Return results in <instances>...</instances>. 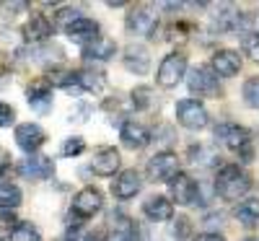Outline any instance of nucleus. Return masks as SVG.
I'll return each mask as SVG.
<instances>
[{
    "label": "nucleus",
    "instance_id": "1",
    "mask_svg": "<svg viewBox=\"0 0 259 241\" xmlns=\"http://www.w3.org/2000/svg\"><path fill=\"white\" fill-rule=\"evenodd\" d=\"M251 189V177L236 164H226L218 177H215V192H218L223 200H241V197Z\"/></svg>",
    "mask_w": 259,
    "mask_h": 241
},
{
    "label": "nucleus",
    "instance_id": "2",
    "mask_svg": "<svg viewBox=\"0 0 259 241\" xmlns=\"http://www.w3.org/2000/svg\"><path fill=\"white\" fill-rule=\"evenodd\" d=\"M215 138H218L231 153L241 156L244 161H251L254 156V145H251V133L246 127L236 125V122H223L215 127Z\"/></svg>",
    "mask_w": 259,
    "mask_h": 241
},
{
    "label": "nucleus",
    "instance_id": "3",
    "mask_svg": "<svg viewBox=\"0 0 259 241\" xmlns=\"http://www.w3.org/2000/svg\"><path fill=\"white\" fill-rule=\"evenodd\" d=\"M158 29V11L153 6H135L127 13V31L135 36H153Z\"/></svg>",
    "mask_w": 259,
    "mask_h": 241
},
{
    "label": "nucleus",
    "instance_id": "4",
    "mask_svg": "<svg viewBox=\"0 0 259 241\" xmlns=\"http://www.w3.org/2000/svg\"><path fill=\"white\" fill-rule=\"evenodd\" d=\"M184 73H187V57L182 52H171L161 60L156 81H158L161 89H174V86H179V81L184 78Z\"/></svg>",
    "mask_w": 259,
    "mask_h": 241
},
{
    "label": "nucleus",
    "instance_id": "5",
    "mask_svg": "<svg viewBox=\"0 0 259 241\" xmlns=\"http://www.w3.org/2000/svg\"><path fill=\"white\" fill-rule=\"evenodd\" d=\"M187 86H189V91H192L194 96H212V99H215V96H221V94H223L218 75H215L210 68H205V65H200V68L189 70V75H187Z\"/></svg>",
    "mask_w": 259,
    "mask_h": 241
},
{
    "label": "nucleus",
    "instance_id": "6",
    "mask_svg": "<svg viewBox=\"0 0 259 241\" xmlns=\"http://www.w3.org/2000/svg\"><path fill=\"white\" fill-rule=\"evenodd\" d=\"M145 174H148L150 182H171L179 174V158L174 156V153H168V150L156 153V156L148 161Z\"/></svg>",
    "mask_w": 259,
    "mask_h": 241
},
{
    "label": "nucleus",
    "instance_id": "7",
    "mask_svg": "<svg viewBox=\"0 0 259 241\" xmlns=\"http://www.w3.org/2000/svg\"><path fill=\"white\" fill-rule=\"evenodd\" d=\"M177 119L187 130H202L207 125V109L197 99H182L177 101Z\"/></svg>",
    "mask_w": 259,
    "mask_h": 241
},
{
    "label": "nucleus",
    "instance_id": "8",
    "mask_svg": "<svg viewBox=\"0 0 259 241\" xmlns=\"http://www.w3.org/2000/svg\"><path fill=\"white\" fill-rule=\"evenodd\" d=\"M101 208H104V194H101L96 187H85V189H80V192L73 197L70 213H75L80 221H83V218L96 215Z\"/></svg>",
    "mask_w": 259,
    "mask_h": 241
},
{
    "label": "nucleus",
    "instance_id": "9",
    "mask_svg": "<svg viewBox=\"0 0 259 241\" xmlns=\"http://www.w3.org/2000/svg\"><path fill=\"white\" fill-rule=\"evenodd\" d=\"M26 99L34 106V112L39 114H47L52 109V81L50 78H36L29 83L26 89Z\"/></svg>",
    "mask_w": 259,
    "mask_h": 241
},
{
    "label": "nucleus",
    "instance_id": "10",
    "mask_svg": "<svg viewBox=\"0 0 259 241\" xmlns=\"http://www.w3.org/2000/svg\"><path fill=\"white\" fill-rule=\"evenodd\" d=\"M45 143H47V133H45L39 125L24 122V125L16 127V145H18L21 150H26L29 156H31V153H36Z\"/></svg>",
    "mask_w": 259,
    "mask_h": 241
},
{
    "label": "nucleus",
    "instance_id": "11",
    "mask_svg": "<svg viewBox=\"0 0 259 241\" xmlns=\"http://www.w3.org/2000/svg\"><path fill=\"white\" fill-rule=\"evenodd\" d=\"M18 171L24 174L26 179L39 182V179H50V177H52L55 164H52V158L41 156V153H31V156H26L24 161L18 164Z\"/></svg>",
    "mask_w": 259,
    "mask_h": 241
},
{
    "label": "nucleus",
    "instance_id": "12",
    "mask_svg": "<svg viewBox=\"0 0 259 241\" xmlns=\"http://www.w3.org/2000/svg\"><path fill=\"white\" fill-rule=\"evenodd\" d=\"M210 70L218 75V78H233L236 73L241 70V55L233 52V50H221L212 55L210 62Z\"/></svg>",
    "mask_w": 259,
    "mask_h": 241
},
{
    "label": "nucleus",
    "instance_id": "13",
    "mask_svg": "<svg viewBox=\"0 0 259 241\" xmlns=\"http://www.w3.org/2000/svg\"><path fill=\"white\" fill-rule=\"evenodd\" d=\"M168 184H171V194H174V200L179 205H192L194 200H197V194H200V184L194 182L189 174H182V171Z\"/></svg>",
    "mask_w": 259,
    "mask_h": 241
},
{
    "label": "nucleus",
    "instance_id": "14",
    "mask_svg": "<svg viewBox=\"0 0 259 241\" xmlns=\"http://www.w3.org/2000/svg\"><path fill=\"white\" fill-rule=\"evenodd\" d=\"M119 138H122V145L124 148H133V150H143L148 143H150V133L148 127L140 125V122H124L122 130H119Z\"/></svg>",
    "mask_w": 259,
    "mask_h": 241
},
{
    "label": "nucleus",
    "instance_id": "15",
    "mask_svg": "<svg viewBox=\"0 0 259 241\" xmlns=\"http://www.w3.org/2000/svg\"><path fill=\"white\" fill-rule=\"evenodd\" d=\"M135 233H138V223H133L122 213H114L112 231L104 233V241H143V236H135Z\"/></svg>",
    "mask_w": 259,
    "mask_h": 241
},
{
    "label": "nucleus",
    "instance_id": "16",
    "mask_svg": "<svg viewBox=\"0 0 259 241\" xmlns=\"http://www.w3.org/2000/svg\"><path fill=\"white\" fill-rule=\"evenodd\" d=\"M140 184H143L140 174L135 169H127L112 182V192H114V197H119V200H130V197H135L140 192Z\"/></svg>",
    "mask_w": 259,
    "mask_h": 241
},
{
    "label": "nucleus",
    "instance_id": "17",
    "mask_svg": "<svg viewBox=\"0 0 259 241\" xmlns=\"http://www.w3.org/2000/svg\"><path fill=\"white\" fill-rule=\"evenodd\" d=\"M143 213L148 215V221H156V223H166L174 218V203L168 200V197H150V200H145L143 205Z\"/></svg>",
    "mask_w": 259,
    "mask_h": 241
},
{
    "label": "nucleus",
    "instance_id": "18",
    "mask_svg": "<svg viewBox=\"0 0 259 241\" xmlns=\"http://www.w3.org/2000/svg\"><path fill=\"white\" fill-rule=\"evenodd\" d=\"M122 62L130 73H138V75H145L150 70V55L143 45H130L122 55Z\"/></svg>",
    "mask_w": 259,
    "mask_h": 241
},
{
    "label": "nucleus",
    "instance_id": "19",
    "mask_svg": "<svg viewBox=\"0 0 259 241\" xmlns=\"http://www.w3.org/2000/svg\"><path fill=\"white\" fill-rule=\"evenodd\" d=\"M52 21L47 18V16H41V13H36V16H31L29 21H26V26H24V39L26 42H45V39H50L52 36Z\"/></svg>",
    "mask_w": 259,
    "mask_h": 241
},
{
    "label": "nucleus",
    "instance_id": "20",
    "mask_svg": "<svg viewBox=\"0 0 259 241\" xmlns=\"http://www.w3.org/2000/svg\"><path fill=\"white\" fill-rule=\"evenodd\" d=\"M65 31H68V36L70 39H75V42H80V45L85 47V45H91V42L101 34L99 31V24H96V21H91V18H78V21H73V24L68 26V29H65Z\"/></svg>",
    "mask_w": 259,
    "mask_h": 241
},
{
    "label": "nucleus",
    "instance_id": "21",
    "mask_svg": "<svg viewBox=\"0 0 259 241\" xmlns=\"http://www.w3.org/2000/svg\"><path fill=\"white\" fill-rule=\"evenodd\" d=\"M114 52H117V42L112 36H104V34H99L91 45L83 47L85 60H109V57H114Z\"/></svg>",
    "mask_w": 259,
    "mask_h": 241
},
{
    "label": "nucleus",
    "instance_id": "22",
    "mask_svg": "<svg viewBox=\"0 0 259 241\" xmlns=\"http://www.w3.org/2000/svg\"><path fill=\"white\" fill-rule=\"evenodd\" d=\"M236 221L246 228H256L259 226V197H244L233 210Z\"/></svg>",
    "mask_w": 259,
    "mask_h": 241
},
{
    "label": "nucleus",
    "instance_id": "23",
    "mask_svg": "<svg viewBox=\"0 0 259 241\" xmlns=\"http://www.w3.org/2000/svg\"><path fill=\"white\" fill-rule=\"evenodd\" d=\"M91 169L99 174V177H112V174H117V169H119V150L117 148H104L101 153H96Z\"/></svg>",
    "mask_w": 259,
    "mask_h": 241
},
{
    "label": "nucleus",
    "instance_id": "24",
    "mask_svg": "<svg viewBox=\"0 0 259 241\" xmlns=\"http://www.w3.org/2000/svg\"><path fill=\"white\" fill-rule=\"evenodd\" d=\"M75 78L80 83L83 91H91V94H99L104 91L106 86V75L101 70H91V68H83V70H75Z\"/></svg>",
    "mask_w": 259,
    "mask_h": 241
},
{
    "label": "nucleus",
    "instance_id": "25",
    "mask_svg": "<svg viewBox=\"0 0 259 241\" xmlns=\"http://www.w3.org/2000/svg\"><path fill=\"white\" fill-rule=\"evenodd\" d=\"M21 189L16 187V184H11V182H0V208L3 210H13V208H18L21 205Z\"/></svg>",
    "mask_w": 259,
    "mask_h": 241
},
{
    "label": "nucleus",
    "instance_id": "26",
    "mask_svg": "<svg viewBox=\"0 0 259 241\" xmlns=\"http://www.w3.org/2000/svg\"><path fill=\"white\" fill-rule=\"evenodd\" d=\"M8 236H11V241H41L39 228L34 223H18Z\"/></svg>",
    "mask_w": 259,
    "mask_h": 241
},
{
    "label": "nucleus",
    "instance_id": "27",
    "mask_svg": "<svg viewBox=\"0 0 259 241\" xmlns=\"http://www.w3.org/2000/svg\"><path fill=\"white\" fill-rule=\"evenodd\" d=\"M244 101L249 106L259 109V75H254V78H249L244 83Z\"/></svg>",
    "mask_w": 259,
    "mask_h": 241
},
{
    "label": "nucleus",
    "instance_id": "28",
    "mask_svg": "<svg viewBox=\"0 0 259 241\" xmlns=\"http://www.w3.org/2000/svg\"><path fill=\"white\" fill-rule=\"evenodd\" d=\"M78 18H80V11H78V8H60L57 16H55V24H57L60 29H68L73 21H78Z\"/></svg>",
    "mask_w": 259,
    "mask_h": 241
},
{
    "label": "nucleus",
    "instance_id": "29",
    "mask_svg": "<svg viewBox=\"0 0 259 241\" xmlns=\"http://www.w3.org/2000/svg\"><path fill=\"white\" fill-rule=\"evenodd\" d=\"M85 150V140L83 138H68L62 143V156H68V158H73V156H80V153Z\"/></svg>",
    "mask_w": 259,
    "mask_h": 241
},
{
    "label": "nucleus",
    "instance_id": "30",
    "mask_svg": "<svg viewBox=\"0 0 259 241\" xmlns=\"http://www.w3.org/2000/svg\"><path fill=\"white\" fill-rule=\"evenodd\" d=\"M244 50L254 62H259V34H246L244 36Z\"/></svg>",
    "mask_w": 259,
    "mask_h": 241
},
{
    "label": "nucleus",
    "instance_id": "31",
    "mask_svg": "<svg viewBox=\"0 0 259 241\" xmlns=\"http://www.w3.org/2000/svg\"><path fill=\"white\" fill-rule=\"evenodd\" d=\"M150 96H153V94H150L148 86H140V89H135V91H133V104H135V109H145V106L150 104Z\"/></svg>",
    "mask_w": 259,
    "mask_h": 241
},
{
    "label": "nucleus",
    "instance_id": "32",
    "mask_svg": "<svg viewBox=\"0 0 259 241\" xmlns=\"http://www.w3.org/2000/svg\"><path fill=\"white\" fill-rule=\"evenodd\" d=\"M16 226H18V218H16L11 210H3V213H0V233H11Z\"/></svg>",
    "mask_w": 259,
    "mask_h": 241
},
{
    "label": "nucleus",
    "instance_id": "33",
    "mask_svg": "<svg viewBox=\"0 0 259 241\" xmlns=\"http://www.w3.org/2000/svg\"><path fill=\"white\" fill-rule=\"evenodd\" d=\"M171 233H174V238H177V241H182V238H187V236L192 233V223L187 221V218H177L174 231H171Z\"/></svg>",
    "mask_w": 259,
    "mask_h": 241
},
{
    "label": "nucleus",
    "instance_id": "34",
    "mask_svg": "<svg viewBox=\"0 0 259 241\" xmlns=\"http://www.w3.org/2000/svg\"><path fill=\"white\" fill-rule=\"evenodd\" d=\"M16 119V109L6 101H0V127H8Z\"/></svg>",
    "mask_w": 259,
    "mask_h": 241
},
{
    "label": "nucleus",
    "instance_id": "35",
    "mask_svg": "<svg viewBox=\"0 0 259 241\" xmlns=\"http://www.w3.org/2000/svg\"><path fill=\"white\" fill-rule=\"evenodd\" d=\"M194 241H226V238H223L221 233H200Z\"/></svg>",
    "mask_w": 259,
    "mask_h": 241
},
{
    "label": "nucleus",
    "instance_id": "36",
    "mask_svg": "<svg viewBox=\"0 0 259 241\" xmlns=\"http://www.w3.org/2000/svg\"><path fill=\"white\" fill-rule=\"evenodd\" d=\"M85 241H104V231H89L85 233Z\"/></svg>",
    "mask_w": 259,
    "mask_h": 241
},
{
    "label": "nucleus",
    "instance_id": "37",
    "mask_svg": "<svg viewBox=\"0 0 259 241\" xmlns=\"http://www.w3.org/2000/svg\"><path fill=\"white\" fill-rule=\"evenodd\" d=\"M244 241H259V236H246Z\"/></svg>",
    "mask_w": 259,
    "mask_h": 241
},
{
    "label": "nucleus",
    "instance_id": "38",
    "mask_svg": "<svg viewBox=\"0 0 259 241\" xmlns=\"http://www.w3.org/2000/svg\"><path fill=\"white\" fill-rule=\"evenodd\" d=\"M62 241H75V238H62Z\"/></svg>",
    "mask_w": 259,
    "mask_h": 241
}]
</instances>
